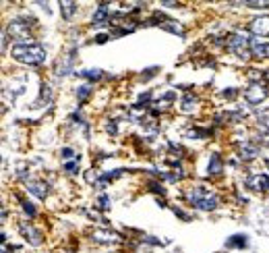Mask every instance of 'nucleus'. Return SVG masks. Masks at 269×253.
Masks as SVG:
<instances>
[{"instance_id": "11", "label": "nucleus", "mask_w": 269, "mask_h": 253, "mask_svg": "<svg viewBox=\"0 0 269 253\" xmlns=\"http://www.w3.org/2000/svg\"><path fill=\"white\" fill-rule=\"evenodd\" d=\"M60 13L68 21L73 17V13H77V2H60Z\"/></svg>"}, {"instance_id": "13", "label": "nucleus", "mask_w": 269, "mask_h": 253, "mask_svg": "<svg viewBox=\"0 0 269 253\" xmlns=\"http://www.w3.org/2000/svg\"><path fill=\"white\" fill-rule=\"evenodd\" d=\"M23 235H25V237H31V243H33V245H38L40 239H42V235H40L38 231H33V228H23Z\"/></svg>"}, {"instance_id": "19", "label": "nucleus", "mask_w": 269, "mask_h": 253, "mask_svg": "<svg viewBox=\"0 0 269 253\" xmlns=\"http://www.w3.org/2000/svg\"><path fill=\"white\" fill-rule=\"evenodd\" d=\"M100 208H104V210L110 208V199L106 197V195H102V197H100Z\"/></svg>"}, {"instance_id": "3", "label": "nucleus", "mask_w": 269, "mask_h": 253, "mask_svg": "<svg viewBox=\"0 0 269 253\" xmlns=\"http://www.w3.org/2000/svg\"><path fill=\"white\" fill-rule=\"evenodd\" d=\"M251 42H253V40H249L247 36H240V33H232L230 40H228V48H230L234 54H236V56H240V59H247L249 52H251Z\"/></svg>"}, {"instance_id": "4", "label": "nucleus", "mask_w": 269, "mask_h": 253, "mask_svg": "<svg viewBox=\"0 0 269 253\" xmlns=\"http://www.w3.org/2000/svg\"><path fill=\"white\" fill-rule=\"evenodd\" d=\"M247 185L253 191H269V177L263 175V172H255L247 179Z\"/></svg>"}, {"instance_id": "2", "label": "nucleus", "mask_w": 269, "mask_h": 253, "mask_svg": "<svg viewBox=\"0 0 269 253\" xmlns=\"http://www.w3.org/2000/svg\"><path fill=\"white\" fill-rule=\"evenodd\" d=\"M186 197H189V203L193 205V208L203 210V212H212V210H215L219 205L217 197L212 191H207L205 187H193Z\"/></svg>"}, {"instance_id": "20", "label": "nucleus", "mask_w": 269, "mask_h": 253, "mask_svg": "<svg viewBox=\"0 0 269 253\" xmlns=\"http://www.w3.org/2000/svg\"><path fill=\"white\" fill-rule=\"evenodd\" d=\"M108 40H110L108 33H98V36H96V42H98V44H104V42H108Z\"/></svg>"}, {"instance_id": "14", "label": "nucleus", "mask_w": 269, "mask_h": 253, "mask_svg": "<svg viewBox=\"0 0 269 253\" xmlns=\"http://www.w3.org/2000/svg\"><path fill=\"white\" fill-rule=\"evenodd\" d=\"M79 77H83V79H93V81H96V79H100L102 77V71H98V68H93V71H81V73H77Z\"/></svg>"}, {"instance_id": "17", "label": "nucleus", "mask_w": 269, "mask_h": 253, "mask_svg": "<svg viewBox=\"0 0 269 253\" xmlns=\"http://www.w3.org/2000/svg\"><path fill=\"white\" fill-rule=\"evenodd\" d=\"M64 170H68L71 175H75V172L79 170V166H77V162H66V164H64Z\"/></svg>"}, {"instance_id": "15", "label": "nucleus", "mask_w": 269, "mask_h": 253, "mask_svg": "<svg viewBox=\"0 0 269 253\" xmlns=\"http://www.w3.org/2000/svg\"><path fill=\"white\" fill-rule=\"evenodd\" d=\"M23 210H25V214H27L29 218L36 216V208H33V203H29V201H23Z\"/></svg>"}, {"instance_id": "12", "label": "nucleus", "mask_w": 269, "mask_h": 253, "mask_svg": "<svg viewBox=\"0 0 269 253\" xmlns=\"http://www.w3.org/2000/svg\"><path fill=\"white\" fill-rule=\"evenodd\" d=\"M228 247H247V237H244V235H234V237H230Z\"/></svg>"}, {"instance_id": "18", "label": "nucleus", "mask_w": 269, "mask_h": 253, "mask_svg": "<svg viewBox=\"0 0 269 253\" xmlns=\"http://www.w3.org/2000/svg\"><path fill=\"white\" fill-rule=\"evenodd\" d=\"M62 158L68 160V158H77V156H75V152H73L71 147H64V149H62Z\"/></svg>"}, {"instance_id": "16", "label": "nucleus", "mask_w": 269, "mask_h": 253, "mask_svg": "<svg viewBox=\"0 0 269 253\" xmlns=\"http://www.w3.org/2000/svg\"><path fill=\"white\" fill-rule=\"evenodd\" d=\"M89 91H91V89H89L87 85H83V87H79V91H77V96H79V100H81V102H83V100H85V98L89 96Z\"/></svg>"}, {"instance_id": "9", "label": "nucleus", "mask_w": 269, "mask_h": 253, "mask_svg": "<svg viewBox=\"0 0 269 253\" xmlns=\"http://www.w3.org/2000/svg\"><path fill=\"white\" fill-rule=\"evenodd\" d=\"M251 54L257 56V59H269V44L251 42Z\"/></svg>"}, {"instance_id": "6", "label": "nucleus", "mask_w": 269, "mask_h": 253, "mask_svg": "<svg viewBox=\"0 0 269 253\" xmlns=\"http://www.w3.org/2000/svg\"><path fill=\"white\" fill-rule=\"evenodd\" d=\"M108 21H110V4H100L91 17V23L93 25H104Z\"/></svg>"}, {"instance_id": "21", "label": "nucleus", "mask_w": 269, "mask_h": 253, "mask_svg": "<svg viewBox=\"0 0 269 253\" xmlns=\"http://www.w3.org/2000/svg\"><path fill=\"white\" fill-rule=\"evenodd\" d=\"M267 166H269V160H267Z\"/></svg>"}, {"instance_id": "10", "label": "nucleus", "mask_w": 269, "mask_h": 253, "mask_svg": "<svg viewBox=\"0 0 269 253\" xmlns=\"http://www.w3.org/2000/svg\"><path fill=\"white\" fill-rule=\"evenodd\" d=\"M29 193H33L36 197L44 199L46 197V193H48V187H46V183H31V185H27Z\"/></svg>"}, {"instance_id": "7", "label": "nucleus", "mask_w": 269, "mask_h": 253, "mask_svg": "<svg viewBox=\"0 0 269 253\" xmlns=\"http://www.w3.org/2000/svg\"><path fill=\"white\" fill-rule=\"evenodd\" d=\"M221 172H224V160H221L219 154H212L209 156V164H207V175L217 177Z\"/></svg>"}, {"instance_id": "5", "label": "nucleus", "mask_w": 269, "mask_h": 253, "mask_svg": "<svg viewBox=\"0 0 269 253\" xmlns=\"http://www.w3.org/2000/svg\"><path fill=\"white\" fill-rule=\"evenodd\" d=\"M244 96H247V100L251 102V104H259V102H263L265 100V96H267V89L263 87V85H251L247 91H244Z\"/></svg>"}, {"instance_id": "8", "label": "nucleus", "mask_w": 269, "mask_h": 253, "mask_svg": "<svg viewBox=\"0 0 269 253\" xmlns=\"http://www.w3.org/2000/svg\"><path fill=\"white\" fill-rule=\"evenodd\" d=\"M251 31L255 36H269V17H259L251 23Z\"/></svg>"}, {"instance_id": "1", "label": "nucleus", "mask_w": 269, "mask_h": 253, "mask_svg": "<svg viewBox=\"0 0 269 253\" xmlns=\"http://www.w3.org/2000/svg\"><path fill=\"white\" fill-rule=\"evenodd\" d=\"M10 56H13L15 61L23 63V64H29V66H40L46 63V50L44 46L40 44H15L13 48H10Z\"/></svg>"}]
</instances>
